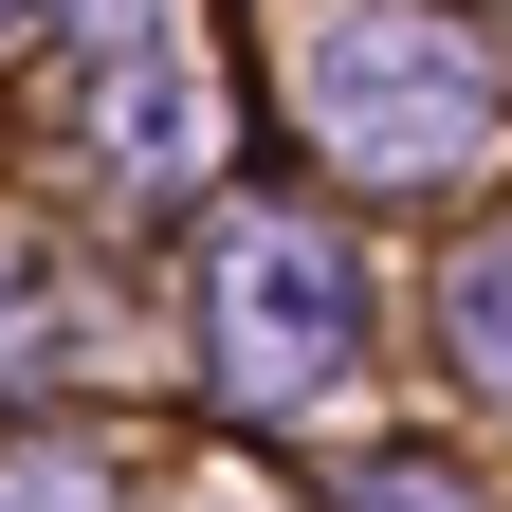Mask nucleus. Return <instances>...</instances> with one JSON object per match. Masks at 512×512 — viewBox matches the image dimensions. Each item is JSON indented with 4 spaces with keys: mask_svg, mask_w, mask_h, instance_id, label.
<instances>
[{
    "mask_svg": "<svg viewBox=\"0 0 512 512\" xmlns=\"http://www.w3.org/2000/svg\"><path fill=\"white\" fill-rule=\"evenodd\" d=\"M293 92H311V128H330L348 165H384V183L476 165V128H494L476 37L421 19V0H330V19H293Z\"/></svg>",
    "mask_w": 512,
    "mask_h": 512,
    "instance_id": "f257e3e1",
    "label": "nucleus"
},
{
    "mask_svg": "<svg viewBox=\"0 0 512 512\" xmlns=\"http://www.w3.org/2000/svg\"><path fill=\"white\" fill-rule=\"evenodd\" d=\"M220 366L256 403H311V384H348V256L311 220H238L220 238Z\"/></svg>",
    "mask_w": 512,
    "mask_h": 512,
    "instance_id": "f03ea898",
    "label": "nucleus"
},
{
    "mask_svg": "<svg viewBox=\"0 0 512 512\" xmlns=\"http://www.w3.org/2000/svg\"><path fill=\"white\" fill-rule=\"evenodd\" d=\"M0 512H92V458H74V439H37V458H0Z\"/></svg>",
    "mask_w": 512,
    "mask_h": 512,
    "instance_id": "7ed1b4c3",
    "label": "nucleus"
},
{
    "mask_svg": "<svg viewBox=\"0 0 512 512\" xmlns=\"http://www.w3.org/2000/svg\"><path fill=\"white\" fill-rule=\"evenodd\" d=\"M458 330H476V366L512 384V256H476V275H458Z\"/></svg>",
    "mask_w": 512,
    "mask_h": 512,
    "instance_id": "20e7f679",
    "label": "nucleus"
},
{
    "mask_svg": "<svg viewBox=\"0 0 512 512\" xmlns=\"http://www.w3.org/2000/svg\"><path fill=\"white\" fill-rule=\"evenodd\" d=\"M366 512H458V494H439V476H384V494H366Z\"/></svg>",
    "mask_w": 512,
    "mask_h": 512,
    "instance_id": "39448f33",
    "label": "nucleus"
},
{
    "mask_svg": "<svg viewBox=\"0 0 512 512\" xmlns=\"http://www.w3.org/2000/svg\"><path fill=\"white\" fill-rule=\"evenodd\" d=\"M0 19H19V0H0Z\"/></svg>",
    "mask_w": 512,
    "mask_h": 512,
    "instance_id": "423d86ee",
    "label": "nucleus"
}]
</instances>
